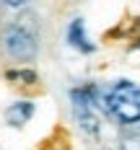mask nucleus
<instances>
[{"label": "nucleus", "instance_id": "obj_8", "mask_svg": "<svg viewBox=\"0 0 140 150\" xmlns=\"http://www.w3.org/2000/svg\"><path fill=\"white\" fill-rule=\"evenodd\" d=\"M130 39H132V49H140V18L135 21V29L130 34Z\"/></svg>", "mask_w": 140, "mask_h": 150}, {"label": "nucleus", "instance_id": "obj_4", "mask_svg": "<svg viewBox=\"0 0 140 150\" xmlns=\"http://www.w3.org/2000/svg\"><path fill=\"white\" fill-rule=\"evenodd\" d=\"M65 39H68V44L73 47L75 52H80V54H91V52H96V44L91 42V36H88V31H86V21H83L80 16L68 23Z\"/></svg>", "mask_w": 140, "mask_h": 150}, {"label": "nucleus", "instance_id": "obj_5", "mask_svg": "<svg viewBox=\"0 0 140 150\" xmlns=\"http://www.w3.org/2000/svg\"><path fill=\"white\" fill-rule=\"evenodd\" d=\"M34 111H36V106L31 104V101H13V104L5 109V124L8 127H23L26 122L34 117Z\"/></svg>", "mask_w": 140, "mask_h": 150}, {"label": "nucleus", "instance_id": "obj_1", "mask_svg": "<svg viewBox=\"0 0 140 150\" xmlns=\"http://www.w3.org/2000/svg\"><path fill=\"white\" fill-rule=\"evenodd\" d=\"M101 104L107 109L109 117L119 122V124H140V86L132 80H114L109 88L99 93Z\"/></svg>", "mask_w": 140, "mask_h": 150}, {"label": "nucleus", "instance_id": "obj_6", "mask_svg": "<svg viewBox=\"0 0 140 150\" xmlns=\"http://www.w3.org/2000/svg\"><path fill=\"white\" fill-rule=\"evenodd\" d=\"M5 78L16 83V86H34V83H39V75L34 73L31 67H18V70H8Z\"/></svg>", "mask_w": 140, "mask_h": 150}, {"label": "nucleus", "instance_id": "obj_3", "mask_svg": "<svg viewBox=\"0 0 140 150\" xmlns=\"http://www.w3.org/2000/svg\"><path fill=\"white\" fill-rule=\"evenodd\" d=\"M70 104H73V117L78 127L88 137H99L101 122H99V88L86 83L70 91Z\"/></svg>", "mask_w": 140, "mask_h": 150}, {"label": "nucleus", "instance_id": "obj_7", "mask_svg": "<svg viewBox=\"0 0 140 150\" xmlns=\"http://www.w3.org/2000/svg\"><path fill=\"white\" fill-rule=\"evenodd\" d=\"M117 150H140V132H124Z\"/></svg>", "mask_w": 140, "mask_h": 150}, {"label": "nucleus", "instance_id": "obj_2", "mask_svg": "<svg viewBox=\"0 0 140 150\" xmlns=\"http://www.w3.org/2000/svg\"><path fill=\"white\" fill-rule=\"evenodd\" d=\"M0 44L5 57L13 62H34L36 52H39V39H36V31L31 23L26 21H11L3 26L0 34Z\"/></svg>", "mask_w": 140, "mask_h": 150}]
</instances>
